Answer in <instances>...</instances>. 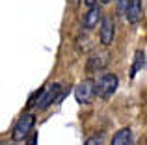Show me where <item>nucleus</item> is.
Segmentation results:
<instances>
[{
  "instance_id": "11",
  "label": "nucleus",
  "mask_w": 147,
  "mask_h": 145,
  "mask_svg": "<svg viewBox=\"0 0 147 145\" xmlns=\"http://www.w3.org/2000/svg\"><path fill=\"white\" fill-rule=\"evenodd\" d=\"M43 89H45V87H41V89L34 91V93L30 95L28 102H26V108H32V106H36V104H37V101H39V97H41V93H43Z\"/></svg>"
},
{
  "instance_id": "3",
  "label": "nucleus",
  "mask_w": 147,
  "mask_h": 145,
  "mask_svg": "<svg viewBox=\"0 0 147 145\" xmlns=\"http://www.w3.org/2000/svg\"><path fill=\"white\" fill-rule=\"evenodd\" d=\"M60 93H61V84H52V86L45 87L39 101H37V104H36L37 110H47L52 102H56L60 99Z\"/></svg>"
},
{
  "instance_id": "7",
  "label": "nucleus",
  "mask_w": 147,
  "mask_h": 145,
  "mask_svg": "<svg viewBox=\"0 0 147 145\" xmlns=\"http://www.w3.org/2000/svg\"><path fill=\"white\" fill-rule=\"evenodd\" d=\"M100 19H102V11H100V7L97 6H91L90 11L86 13V17H84V28L86 30H93L99 26Z\"/></svg>"
},
{
  "instance_id": "8",
  "label": "nucleus",
  "mask_w": 147,
  "mask_h": 145,
  "mask_svg": "<svg viewBox=\"0 0 147 145\" xmlns=\"http://www.w3.org/2000/svg\"><path fill=\"white\" fill-rule=\"evenodd\" d=\"M104 65H106V54H93L91 58H88L86 71L88 72H97V71L102 69Z\"/></svg>"
},
{
  "instance_id": "9",
  "label": "nucleus",
  "mask_w": 147,
  "mask_h": 145,
  "mask_svg": "<svg viewBox=\"0 0 147 145\" xmlns=\"http://www.w3.org/2000/svg\"><path fill=\"white\" fill-rule=\"evenodd\" d=\"M112 145H132V130L121 128L119 132H115V136L112 138Z\"/></svg>"
},
{
  "instance_id": "2",
  "label": "nucleus",
  "mask_w": 147,
  "mask_h": 145,
  "mask_svg": "<svg viewBox=\"0 0 147 145\" xmlns=\"http://www.w3.org/2000/svg\"><path fill=\"white\" fill-rule=\"evenodd\" d=\"M34 125H36V117H34V113H24V115L15 123L13 132H11V140H13V142H22V140H26L28 134L32 132Z\"/></svg>"
},
{
  "instance_id": "13",
  "label": "nucleus",
  "mask_w": 147,
  "mask_h": 145,
  "mask_svg": "<svg viewBox=\"0 0 147 145\" xmlns=\"http://www.w3.org/2000/svg\"><path fill=\"white\" fill-rule=\"evenodd\" d=\"M95 2H97V0H84V4H86V6H95Z\"/></svg>"
},
{
  "instance_id": "12",
  "label": "nucleus",
  "mask_w": 147,
  "mask_h": 145,
  "mask_svg": "<svg viewBox=\"0 0 147 145\" xmlns=\"http://www.w3.org/2000/svg\"><path fill=\"white\" fill-rule=\"evenodd\" d=\"M100 143H102V136H100V134L97 136V134H95V136H91V138H88L84 145H100Z\"/></svg>"
},
{
  "instance_id": "5",
  "label": "nucleus",
  "mask_w": 147,
  "mask_h": 145,
  "mask_svg": "<svg viewBox=\"0 0 147 145\" xmlns=\"http://www.w3.org/2000/svg\"><path fill=\"white\" fill-rule=\"evenodd\" d=\"M93 97V80H82L78 86L75 87V99L80 104H88Z\"/></svg>"
},
{
  "instance_id": "1",
  "label": "nucleus",
  "mask_w": 147,
  "mask_h": 145,
  "mask_svg": "<svg viewBox=\"0 0 147 145\" xmlns=\"http://www.w3.org/2000/svg\"><path fill=\"white\" fill-rule=\"evenodd\" d=\"M117 84H119L117 76L112 75V72H106L97 82H93V95H97L100 99H110L117 89Z\"/></svg>"
},
{
  "instance_id": "6",
  "label": "nucleus",
  "mask_w": 147,
  "mask_h": 145,
  "mask_svg": "<svg viewBox=\"0 0 147 145\" xmlns=\"http://www.w3.org/2000/svg\"><path fill=\"white\" fill-rule=\"evenodd\" d=\"M125 17L130 24H136V22L142 21V17H144V4H142V0H129L127 9H125Z\"/></svg>"
},
{
  "instance_id": "10",
  "label": "nucleus",
  "mask_w": 147,
  "mask_h": 145,
  "mask_svg": "<svg viewBox=\"0 0 147 145\" xmlns=\"http://www.w3.org/2000/svg\"><path fill=\"white\" fill-rule=\"evenodd\" d=\"M144 67H145V52L138 50L136 56H134V65H132V69H130V76H136Z\"/></svg>"
},
{
  "instance_id": "14",
  "label": "nucleus",
  "mask_w": 147,
  "mask_h": 145,
  "mask_svg": "<svg viewBox=\"0 0 147 145\" xmlns=\"http://www.w3.org/2000/svg\"><path fill=\"white\" fill-rule=\"evenodd\" d=\"M100 2H102V4H106V2H110V0H100Z\"/></svg>"
},
{
  "instance_id": "4",
  "label": "nucleus",
  "mask_w": 147,
  "mask_h": 145,
  "mask_svg": "<svg viewBox=\"0 0 147 145\" xmlns=\"http://www.w3.org/2000/svg\"><path fill=\"white\" fill-rule=\"evenodd\" d=\"M99 26H100V30H99V39H100V43H102L104 47L112 45V41H114V37H115L114 21H112V19H108V17H104V19H100Z\"/></svg>"
}]
</instances>
